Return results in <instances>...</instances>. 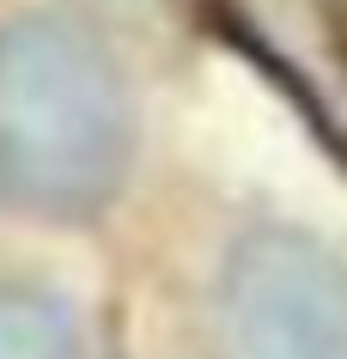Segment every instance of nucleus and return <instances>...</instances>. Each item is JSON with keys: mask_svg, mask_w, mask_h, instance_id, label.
Here are the masks:
<instances>
[{"mask_svg": "<svg viewBox=\"0 0 347 359\" xmlns=\"http://www.w3.org/2000/svg\"><path fill=\"white\" fill-rule=\"evenodd\" d=\"M213 341L219 359H347V256L292 219L238 231L213 280Z\"/></svg>", "mask_w": 347, "mask_h": 359, "instance_id": "2", "label": "nucleus"}, {"mask_svg": "<svg viewBox=\"0 0 347 359\" xmlns=\"http://www.w3.org/2000/svg\"><path fill=\"white\" fill-rule=\"evenodd\" d=\"M0 359H86L79 311L55 286L0 280Z\"/></svg>", "mask_w": 347, "mask_h": 359, "instance_id": "3", "label": "nucleus"}, {"mask_svg": "<svg viewBox=\"0 0 347 359\" xmlns=\"http://www.w3.org/2000/svg\"><path fill=\"white\" fill-rule=\"evenodd\" d=\"M140 152L128 67L74 13L0 25V208L92 226L122 201Z\"/></svg>", "mask_w": 347, "mask_h": 359, "instance_id": "1", "label": "nucleus"}]
</instances>
